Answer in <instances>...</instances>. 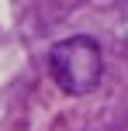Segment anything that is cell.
Masks as SVG:
<instances>
[{
    "label": "cell",
    "instance_id": "obj_1",
    "mask_svg": "<svg viewBox=\"0 0 128 131\" xmlns=\"http://www.w3.org/2000/svg\"><path fill=\"white\" fill-rule=\"evenodd\" d=\"M48 72L69 97H87L104 79V52L90 35H73L48 48Z\"/></svg>",
    "mask_w": 128,
    "mask_h": 131
}]
</instances>
